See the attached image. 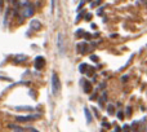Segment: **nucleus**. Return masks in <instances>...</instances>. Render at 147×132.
Listing matches in <instances>:
<instances>
[{
	"mask_svg": "<svg viewBox=\"0 0 147 132\" xmlns=\"http://www.w3.org/2000/svg\"><path fill=\"white\" fill-rule=\"evenodd\" d=\"M20 7L22 8V17L26 18V17H31L35 12V8L31 3L28 1H23V3H20Z\"/></svg>",
	"mask_w": 147,
	"mask_h": 132,
	"instance_id": "f257e3e1",
	"label": "nucleus"
},
{
	"mask_svg": "<svg viewBox=\"0 0 147 132\" xmlns=\"http://www.w3.org/2000/svg\"><path fill=\"white\" fill-rule=\"evenodd\" d=\"M59 89H61V82H59L57 73L53 71L52 73V92H53V95H57L59 92Z\"/></svg>",
	"mask_w": 147,
	"mask_h": 132,
	"instance_id": "f03ea898",
	"label": "nucleus"
},
{
	"mask_svg": "<svg viewBox=\"0 0 147 132\" xmlns=\"http://www.w3.org/2000/svg\"><path fill=\"white\" fill-rule=\"evenodd\" d=\"M40 118L39 114H28V115H20V117H16V120L17 122H32V120H36Z\"/></svg>",
	"mask_w": 147,
	"mask_h": 132,
	"instance_id": "7ed1b4c3",
	"label": "nucleus"
},
{
	"mask_svg": "<svg viewBox=\"0 0 147 132\" xmlns=\"http://www.w3.org/2000/svg\"><path fill=\"white\" fill-rule=\"evenodd\" d=\"M44 65H45V59H44L43 56H38L35 59V67L36 69H43L44 67Z\"/></svg>",
	"mask_w": 147,
	"mask_h": 132,
	"instance_id": "20e7f679",
	"label": "nucleus"
},
{
	"mask_svg": "<svg viewBox=\"0 0 147 132\" xmlns=\"http://www.w3.org/2000/svg\"><path fill=\"white\" fill-rule=\"evenodd\" d=\"M58 48L61 54L65 53V46H63V35L62 34H58Z\"/></svg>",
	"mask_w": 147,
	"mask_h": 132,
	"instance_id": "39448f33",
	"label": "nucleus"
},
{
	"mask_svg": "<svg viewBox=\"0 0 147 132\" xmlns=\"http://www.w3.org/2000/svg\"><path fill=\"white\" fill-rule=\"evenodd\" d=\"M40 27H41L40 21H38V20H32V21L30 22V29H31V30H39Z\"/></svg>",
	"mask_w": 147,
	"mask_h": 132,
	"instance_id": "423d86ee",
	"label": "nucleus"
},
{
	"mask_svg": "<svg viewBox=\"0 0 147 132\" xmlns=\"http://www.w3.org/2000/svg\"><path fill=\"white\" fill-rule=\"evenodd\" d=\"M81 83H83V87H84V92H85V93H89V92L92 91L90 82H85L84 79H81Z\"/></svg>",
	"mask_w": 147,
	"mask_h": 132,
	"instance_id": "0eeeda50",
	"label": "nucleus"
},
{
	"mask_svg": "<svg viewBox=\"0 0 147 132\" xmlns=\"http://www.w3.org/2000/svg\"><path fill=\"white\" fill-rule=\"evenodd\" d=\"M8 127H9L10 130H13L14 132H28L26 128H22V127H20V126H16V125H8Z\"/></svg>",
	"mask_w": 147,
	"mask_h": 132,
	"instance_id": "6e6552de",
	"label": "nucleus"
},
{
	"mask_svg": "<svg viewBox=\"0 0 147 132\" xmlns=\"http://www.w3.org/2000/svg\"><path fill=\"white\" fill-rule=\"evenodd\" d=\"M84 114H85V119H86V123H92V114H90V112H89V109L88 108H84Z\"/></svg>",
	"mask_w": 147,
	"mask_h": 132,
	"instance_id": "1a4fd4ad",
	"label": "nucleus"
},
{
	"mask_svg": "<svg viewBox=\"0 0 147 132\" xmlns=\"http://www.w3.org/2000/svg\"><path fill=\"white\" fill-rule=\"evenodd\" d=\"M26 60H27V57H26V56H20V57H16V60H14V61L20 64V62H22V61H26Z\"/></svg>",
	"mask_w": 147,
	"mask_h": 132,
	"instance_id": "9d476101",
	"label": "nucleus"
},
{
	"mask_svg": "<svg viewBox=\"0 0 147 132\" xmlns=\"http://www.w3.org/2000/svg\"><path fill=\"white\" fill-rule=\"evenodd\" d=\"M86 67H88V66H86V64H81L80 66H79V70H80L81 74H84V73H85V70H86Z\"/></svg>",
	"mask_w": 147,
	"mask_h": 132,
	"instance_id": "9b49d317",
	"label": "nucleus"
},
{
	"mask_svg": "<svg viewBox=\"0 0 147 132\" xmlns=\"http://www.w3.org/2000/svg\"><path fill=\"white\" fill-rule=\"evenodd\" d=\"M16 109L17 110H32V108L31 106H17Z\"/></svg>",
	"mask_w": 147,
	"mask_h": 132,
	"instance_id": "f8f14e48",
	"label": "nucleus"
},
{
	"mask_svg": "<svg viewBox=\"0 0 147 132\" xmlns=\"http://www.w3.org/2000/svg\"><path fill=\"white\" fill-rule=\"evenodd\" d=\"M76 35H78V36L85 35V34H84V30H81V29H80V30H78V31H76Z\"/></svg>",
	"mask_w": 147,
	"mask_h": 132,
	"instance_id": "ddd939ff",
	"label": "nucleus"
},
{
	"mask_svg": "<svg viewBox=\"0 0 147 132\" xmlns=\"http://www.w3.org/2000/svg\"><path fill=\"white\" fill-rule=\"evenodd\" d=\"M99 4H101V0H96L94 3H92L90 4V7H96V5H99Z\"/></svg>",
	"mask_w": 147,
	"mask_h": 132,
	"instance_id": "4468645a",
	"label": "nucleus"
},
{
	"mask_svg": "<svg viewBox=\"0 0 147 132\" xmlns=\"http://www.w3.org/2000/svg\"><path fill=\"white\" fill-rule=\"evenodd\" d=\"M107 112H109L110 114H112V113H114V106H112V105H110V106L107 108Z\"/></svg>",
	"mask_w": 147,
	"mask_h": 132,
	"instance_id": "2eb2a0df",
	"label": "nucleus"
},
{
	"mask_svg": "<svg viewBox=\"0 0 147 132\" xmlns=\"http://www.w3.org/2000/svg\"><path fill=\"white\" fill-rule=\"evenodd\" d=\"M117 118H119V119H123V118H124V113H123V112H117Z\"/></svg>",
	"mask_w": 147,
	"mask_h": 132,
	"instance_id": "dca6fc26",
	"label": "nucleus"
},
{
	"mask_svg": "<svg viewBox=\"0 0 147 132\" xmlns=\"http://www.w3.org/2000/svg\"><path fill=\"white\" fill-rule=\"evenodd\" d=\"M26 130H27L28 132H39L38 130H35V128H32V127H27Z\"/></svg>",
	"mask_w": 147,
	"mask_h": 132,
	"instance_id": "f3484780",
	"label": "nucleus"
},
{
	"mask_svg": "<svg viewBox=\"0 0 147 132\" xmlns=\"http://www.w3.org/2000/svg\"><path fill=\"white\" fill-rule=\"evenodd\" d=\"M90 18H92L90 14H86V16H85V20H90Z\"/></svg>",
	"mask_w": 147,
	"mask_h": 132,
	"instance_id": "a211bd4d",
	"label": "nucleus"
},
{
	"mask_svg": "<svg viewBox=\"0 0 147 132\" xmlns=\"http://www.w3.org/2000/svg\"><path fill=\"white\" fill-rule=\"evenodd\" d=\"M94 110V114H96V117H98L99 118V115H98V112H97V109H93Z\"/></svg>",
	"mask_w": 147,
	"mask_h": 132,
	"instance_id": "6ab92c4d",
	"label": "nucleus"
},
{
	"mask_svg": "<svg viewBox=\"0 0 147 132\" xmlns=\"http://www.w3.org/2000/svg\"><path fill=\"white\" fill-rule=\"evenodd\" d=\"M90 59H92V60H93V61H97V57H96V56H92V57H90Z\"/></svg>",
	"mask_w": 147,
	"mask_h": 132,
	"instance_id": "aec40b11",
	"label": "nucleus"
},
{
	"mask_svg": "<svg viewBox=\"0 0 147 132\" xmlns=\"http://www.w3.org/2000/svg\"><path fill=\"white\" fill-rule=\"evenodd\" d=\"M124 131L128 132V131H129V127H127V126H125V127H124Z\"/></svg>",
	"mask_w": 147,
	"mask_h": 132,
	"instance_id": "412c9836",
	"label": "nucleus"
},
{
	"mask_svg": "<svg viewBox=\"0 0 147 132\" xmlns=\"http://www.w3.org/2000/svg\"><path fill=\"white\" fill-rule=\"evenodd\" d=\"M1 9H3V1L0 0V10H1Z\"/></svg>",
	"mask_w": 147,
	"mask_h": 132,
	"instance_id": "4be33fe9",
	"label": "nucleus"
}]
</instances>
